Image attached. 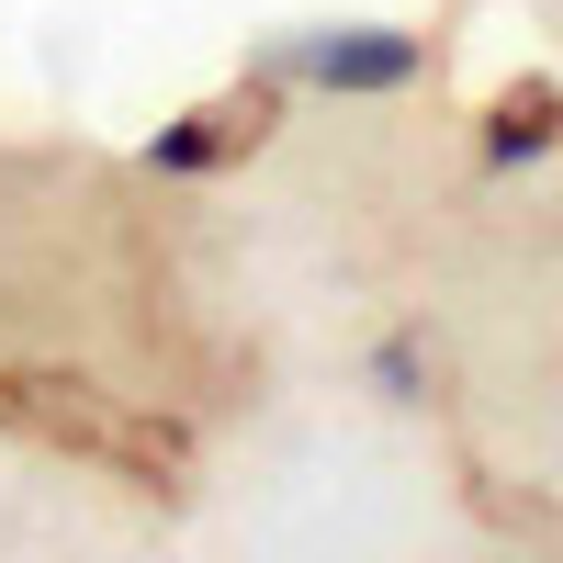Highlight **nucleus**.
Masks as SVG:
<instances>
[{
    "label": "nucleus",
    "instance_id": "f257e3e1",
    "mask_svg": "<svg viewBox=\"0 0 563 563\" xmlns=\"http://www.w3.org/2000/svg\"><path fill=\"white\" fill-rule=\"evenodd\" d=\"M260 68L305 79V90H339V102H395V90H417L440 68V45L406 34V23H316V34H282Z\"/></svg>",
    "mask_w": 563,
    "mask_h": 563
},
{
    "label": "nucleus",
    "instance_id": "f03ea898",
    "mask_svg": "<svg viewBox=\"0 0 563 563\" xmlns=\"http://www.w3.org/2000/svg\"><path fill=\"white\" fill-rule=\"evenodd\" d=\"M271 124H282V79L260 68L249 90H214V102H192V113H169V124L147 135V169H158V180H203V169H225L238 147H260Z\"/></svg>",
    "mask_w": 563,
    "mask_h": 563
},
{
    "label": "nucleus",
    "instance_id": "7ed1b4c3",
    "mask_svg": "<svg viewBox=\"0 0 563 563\" xmlns=\"http://www.w3.org/2000/svg\"><path fill=\"white\" fill-rule=\"evenodd\" d=\"M563 147V90L552 79H507L485 102V169H530Z\"/></svg>",
    "mask_w": 563,
    "mask_h": 563
},
{
    "label": "nucleus",
    "instance_id": "20e7f679",
    "mask_svg": "<svg viewBox=\"0 0 563 563\" xmlns=\"http://www.w3.org/2000/svg\"><path fill=\"white\" fill-rule=\"evenodd\" d=\"M372 384H384V406H417V395H429V361H417V339H406V327H395L384 350H372Z\"/></svg>",
    "mask_w": 563,
    "mask_h": 563
}]
</instances>
